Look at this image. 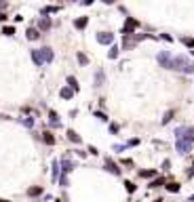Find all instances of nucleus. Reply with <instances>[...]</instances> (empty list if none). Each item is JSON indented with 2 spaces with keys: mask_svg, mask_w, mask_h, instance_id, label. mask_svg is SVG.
<instances>
[{
  "mask_svg": "<svg viewBox=\"0 0 194 202\" xmlns=\"http://www.w3.org/2000/svg\"><path fill=\"white\" fill-rule=\"evenodd\" d=\"M192 143H194V137H190L188 141H184V139H179V141H177V150H179L182 154H186V152H190V147H192Z\"/></svg>",
  "mask_w": 194,
  "mask_h": 202,
  "instance_id": "obj_1",
  "label": "nucleus"
},
{
  "mask_svg": "<svg viewBox=\"0 0 194 202\" xmlns=\"http://www.w3.org/2000/svg\"><path fill=\"white\" fill-rule=\"evenodd\" d=\"M158 61H160L162 65H167V68H171V70H173V57H171V55L160 53V55H158Z\"/></svg>",
  "mask_w": 194,
  "mask_h": 202,
  "instance_id": "obj_2",
  "label": "nucleus"
},
{
  "mask_svg": "<svg viewBox=\"0 0 194 202\" xmlns=\"http://www.w3.org/2000/svg\"><path fill=\"white\" fill-rule=\"evenodd\" d=\"M135 28H137V21H135V19H127V23H125V30H122V32H125V34H131Z\"/></svg>",
  "mask_w": 194,
  "mask_h": 202,
  "instance_id": "obj_3",
  "label": "nucleus"
},
{
  "mask_svg": "<svg viewBox=\"0 0 194 202\" xmlns=\"http://www.w3.org/2000/svg\"><path fill=\"white\" fill-rule=\"evenodd\" d=\"M97 38H99V42H103V44H110V42L114 40V36H112V34H99Z\"/></svg>",
  "mask_w": 194,
  "mask_h": 202,
  "instance_id": "obj_4",
  "label": "nucleus"
},
{
  "mask_svg": "<svg viewBox=\"0 0 194 202\" xmlns=\"http://www.w3.org/2000/svg\"><path fill=\"white\" fill-rule=\"evenodd\" d=\"M40 55H42V61H45V59H47V61L53 59V53H51L48 48H40Z\"/></svg>",
  "mask_w": 194,
  "mask_h": 202,
  "instance_id": "obj_5",
  "label": "nucleus"
},
{
  "mask_svg": "<svg viewBox=\"0 0 194 202\" xmlns=\"http://www.w3.org/2000/svg\"><path fill=\"white\" fill-rule=\"evenodd\" d=\"M38 36H40V34H38V32H36L34 28H30V30H28V38H30V40H36Z\"/></svg>",
  "mask_w": 194,
  "mask_h": 202,
  "instance_id": "obj_6",
  "label": "nucleus"
},
{
  "mask_svg": "<svg viewBox=\"0 0 194 202\" xmlns=\"http://www.w3.org/2000/svg\"><path fill=\"white\" fill-rule=\"evenodd\" d=\"M32 57H34V61L40 65L42 63V55H40V51H32Z\"/></svg>",
  "mask_w": 194,
  "mask_h": 202,
  "instance_id": "obj_7",
  "label": "nucleus"
},
{
  "mask_svg": "<svg viewBox=\"0 0 194 202\" xmlns=\"http://www.w3.org/2000/svg\"><path fill=\"white\" fill-rule=\"evenodd\" d=\"M105 164H108V168H110L112 173H116V175L120 173V168H118V166H116V164H114V162H112V160H108V162H105Z\"/></svg>",
  "mask_w": 194,
  "mask_h": 202,
  "instance_id": "obj_8",
  "label": "nucleus"
},
{
  "mask_svg": "<svg viewBox=\"0 0 194 202\" xmlns=\"http://www.w3.org/2000/svg\"><path fill=\"white\" fill-rule=\"evenodd\" d=\"M61 166H63V171H65V173H68V171H72V162H70V160H65V158L61 160Z\"/></svg>",
  "mask_w": 194,
  "mask_h": 202,
  "instance_id": "obj_9",
  "label": "nucleus"
},
{
  "mask_svg": "<svg viewBox=\"0 0 194 202\" xmlns=\"http://www.w3.org/2000/svg\"><path fill=\"white\" fill-rule=\"evenodd\" d=\"M45 141H47L48 145H53V143H55V137H53L51 133H45Z\"/></svg>",
  "mask_w": 194,
  "mask_h": 202,
  "instance_id": "obj_10",
  "label": "nucleus"
},
{
  "mask_svg": "<svg viewBox=\"0 0 194 202\" xmlns=\"http://www.w3.org/2000/svg\"><path fill=\"white\" fill-rule=\"evenodd\" d=\"M72 93H74L72 88H61V97H65V99H68V97H72Z\"/></svg>",
  "mask_w": 194,
  "mask_h": 202,
  "instance_id": "obj_11",
  "label": "nucleus"
},
{
  "mask_svg": "<svg viewBox=\"0 0 194 202\" xmlns=\"http://www.w3.org/2000/svg\"><path fill=\"white\" fill-rule=\"evenodd\" d=\"M68 137H70V139H72V141H76V143H78V141H80V137H78V135H76V133H74V131H68Z\"/></svg>",
  "mask_w": 194,
  "mask_h": 202,
  "instance_id": "obj_12",
  "label": "nucleus"
},
{
  "mask_svg": "<svg viewBox=\"0 0 194 202\" xmlns=\"http://www.w3.org/2000/svg\"><path fill=\"white\" fill-rule=\"evenodd\" d=\"M167 190L169 192H179V185L177 183H167Z\"/></svg>",
  "mask_w": 194,
  "mask_h": 202,
  "instance_id": "obj_13",
  "label": "nucleus"
},
{
  "mask_svg": "<svg viewBox=\"0 0 194 202\" xmlns=\"http://www.w3.org/2000/svg\"><path fill=\"white\" fill-rule=\"evenodd\" d=\"M40 192H42L40 187H30V190H28V194H30V196H38Z\"/></svg>",
  "mask_w": 194,
  "mask_h": 202,
  "instance_id": "obj_14",
  "label": "nucleus"
},
{
  "mask_svg": "<svg viewBox=\"0 0 194 202\" xmlns=\"http://www.w3.org/2000/svg\"><path fill=\"white\" fill-rule=\"evenodd\" d=\"M48 28H51V21H48V19H42V21H40V30H48Z\"/></svg>",
  "mask_w": 194,
  "mask_h": 202,
  "instance_id": "obj_15",
  "label": "nucleus"
},
{
  "mask_svg": "<svg viewBox=\"0 0 194 202\" xmlns=\"http://www.w3.org/2000/svg\"><path fill=\"white\" fill-rule=\"evenodd\" d=\"M162 183H165V179H156V181H152V183H150V187H160Z\"/></svg>",
  "mask_w": 194,
  "mask_h": 202,
  "instance_id": "obj_16",
  "label": "nucleus"
},
{
  "mask_svg": "<svg viewBox=\"0 0 194 202\" xmlns=\"http://www.w3.org/2000/svg\"><path fill=\"white\" fill-rule=\"evenodd\" d=\"M87 25V19L82 17V19H76V28H85Z\"/></svg>",
  "mask_w": 194,
  "mask_h": 202,
  "instance_id": "obj_17",
  "label": "nucleus"
},
{
  "mask_svg": "<svg viewBox=\"0 0 194 202\" xmlns=\"http://www.w3.org/2000/svg\"><path fill=\"white\" fill-rule=\"evenodd\" d=\"M2 32H4L6 36H11V34H15V28H11V25H6V28H4Z\"/></svg>",
  "mask_w": 194,
  "mask_h": 202,
  "instance_id": "obj_18",
  "label": "nucleus"
},
{
  "mask_svg": "<svg viewBox=\"0 0 194 202\" xmlns=\"http://www.w3.org/2000/svg\"><path fill=\"white\" fill-rule=\"evenodd\" d=\"M125 185H127V192H135V185L131 181H125Z\"/></svg>",
  "mask_w": 194,
  "mask_h": 202,
  "instance_id": "obj_19",
  "label": "nucleus"
},
{
  "mask_svg": "<svg viewBox=\"0 0 194 202\" xmlns=\"http://www.w3.org/2000/svg\"><path fill=\"white\" fill-rule=\"evenodd\" d=\"M68 82L72 84V91H76V88H78V84H76V78H68Z\"/></svg>",
  "mask_w": 194,
  "mask_h": 202,
  "instance_id": "obj_20",
  "label": "nucleus"
},
{
  "mask_svg": "<svg viewBox=\"0 0 194 202\" xmlns=\"http://www.w3.org/2000/svg\"><path fill=\"white\" fill-rule=\"evenodd\" d=\"M142 177H154V171H142Z\"/></svg>",
  "mask_w": 194,
  "mask_h": 202,
  "instance_id": "obj_21",
  "label": "nucleus"
},
{
  "mask_svg": "<svg viewBox=\"0 0 194 202\" xmlns=\"http://www.w3.org/2000/svg\"><path fill=\"white\" fill-rule=\"evenodd\" d=\"M116 55H118V48H116V46H114V48H112V51H110V57H112V59H114V57H116Z\"/></svg>",
  "mask_w": 194,
  "mask_h": 202,
  "instance_id": "obj_22",
  "label": "nucleus"
},
{
  "mask_svg": "<svg viewBox=\"0 0 194 202\" xmlns=\"http://www.w3.org/2000/svg\"><path fill=\"white\" fill-rule=\"evenodd\" d=\"M122 164H125V166H133V160H129V158H125V160H122Z\"/></svg>",
  "mask_w": 194,
  "mask_h": 202,
  "instance_id": "obj_23",
  "label": "nucleus"
},
{
  "mask_svg": "<svg viewBox=\"0 0 194 202\" xmlns=\"http://www.w3.org/2000/svg\"><path fill=\"white\" fill-rule=\"evenodd\" d=\"M184 42H186L188 46H194V38H186V40H184Z\"/></svg>",
  "mask_w": 194,
  "mask_h": 202,
  "instance_id": "obj_24",
  "label": "nucleus"
},
{
  "mask_svg": "<svg viewBox=\"0 0 194 202\" xmlns=\"http://www.w3.org/2000/svg\"><path fill=\"white\" fill-rule=\"evenodd\" d=\"M4 19H6V15H4V13H0V21H4Z\"/></svg>",
  "mask_w": 194,
  "mask_h": 202,
  "instance_id": "obj_25",
  "label": "nucleus"
},
{
  "mask_svg": "<svg viewBox=\"0 0 194 202\" xmlns=\"http://www.w3.org/2000/svg\"><path fill=\"white\" fill-rule=\"evenodd\" d=\"M192 200H194V196H192Z\"/></svg>",
  "mask_w": 194,
  "mask_h": 202,
  "instance_id": "obj_26",
  "label": "nucleus"
}]
</instances>
